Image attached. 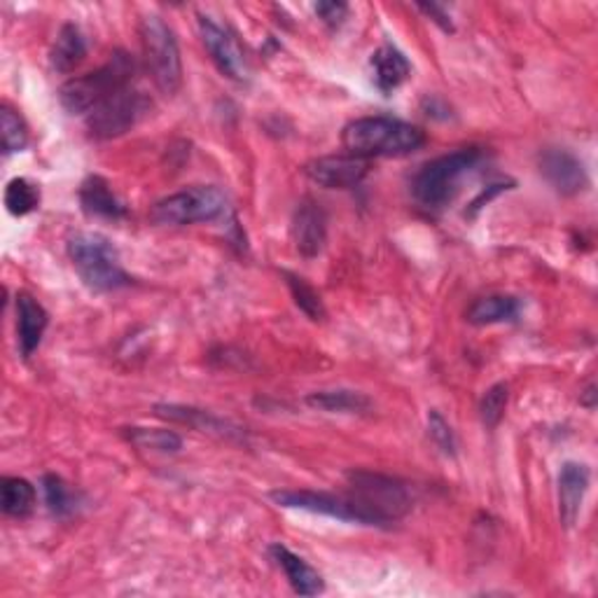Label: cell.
Returning a JSON list of instances; mask_svg holds the SVG:
<instances>
[{
	"mask_svg": "<svg viewBox=\"0 0 598 598\" xmlns=\"http://www.w3.org/2000/svg\"><path fill=\"white\" fill-rule=\"evenodd\" d=\"M423 143L426 134L419 127L384 115L348 122L342 134L346 153L368 162L372 157H405L421 150Z\"/></svg>",
	"mask_w": 598,
	"mask_h": 598,
	"instance_id": "cell-1",
	"label": "cell"
},
{
	"mask_svg": "<svg viewBox=\"0 0 598 598\" xmlns=\"http://www.w3.org/2000/svg\"><path fill=\"white\" fill-rule=\"evenodd\" d=\"M69 258L82 284L96 292H112L131 284L122 270L118 248L96 231H77L69 239Z\"/></svg>",
	"mask_w": 598,
	"mask_h": 598,
	"instance_id": "cell-2",
	"label": "cell"
},
{
	"mask_svg": "<svg viewBox=\"0 0 598 598\" xmlns=\"http://www.w3.org/2000/svg\"><path fill=\"white\" fill-rule=\"evenodd\" d=\"M134 59L124 52L112 55V59L96 73L73 77L61 85L59 101L71 115H89L108 96L129 87L134 82Z\"/></svg>",
	"mask_w": 598,
	"mask_h": 598,
	"instance_id": "cell-3",
	"label": "cell"
},
{
	"mask_svg": "<svg viewBox=\"0 0 598 598\" xmlns=\"http://www.w3.org/2000/svg\"><path fill=\"white\" fill-rule=\"evenodd\" d=\"M348 498L368 512L374 526L393 524L411 507V498L407 487L400 479H393L381 473H368V470H354L348 473Z\"/></svg>",
	"mask_w": 598,
	"mask_h": 598,
	"instance_id": "cell-4",
	"label": "cell"
},
{
	"mask_svg": "<svg viewBox=\"0 0 598 598\" xmlns=\"http://www.w3.org/2000/svg\"><path fill=\"white\" fill-rule=\"evenodd\" d=\"M481 153L477 147H461L433 162L423 164V169L414 176L411 194L428 211L444 208L458 192L461 178L475 169Z\"/></svg>",
	"mask_w": 598,
	"mask_h": 598,
	"instance_id": "cell-5",
	"label": "cell"
},
{
	"mask_svg": "<svg viewBox=\"0 0 598 598\" xmlns=\"http://www.w3.org/2000/svg\"><path fill=\"white\" fill-rule=\"evenodd\" d=\"M141 43L155 85L164 94H176L182 85V61L174 28L162 16L147 14L141 20Z\"/></svg>",
	"mask_w": 598,
	"mask_h": 598,
	"instance_id": "cell-6",
	"label": "cell"
},
{
	"mask_svg": "<svg viewBox=\"0 0 598 598\" xmlns=\"http://www.w3.org/2000/svg\"><path fill=\"white\" fill-rule=\"evenodd\" d=\"M229 211V202L223 190L211 186H199L176 192L171 196L162 199L150 211V218L157 225H194V223H213L223 218Z\"/></svg>",
	"mask_w": 598,
	"mask_h": 598,
	"instance_id": "cell-7",
	"label": "cell"
},
{
	"mask_svg": "<svg viewBox=\"0 0 598 598\" xmlns=\"http://www.w3.org/2000/svg\"><path fill=\"white\" fill-rule=\"evenodd\" d=\"M147 108H150L147 98L139 89L129 85L108 96L104 104H98L87 115L89 134L94 139H104V141L118 139L127 134V131L143 118Z\"/></svg>",
	"mask_w": 598,
	"mask_h": 598,
	"instance_id": "cell-8",
	"label": "cell"
},
{
	"mask_svg": "<svg viewBox=\"0 0 598 598\" xmlns=\"http://www.w3.org/2000/svg\"><path fill=\"white\" fill-rule=\"evenodd\" d=\"M272 501L280 507L290 510H304L311 514H325L332 519L342 522H356L374 526L368 517V512L358 507L348 495H332V493H319V491H274Z\"/></svg>",
	"mask_w": 598,
	"mask_h": 598,
	"instance_id": "cell-9",
	"label": "cell"
},
{
	"mask_svg": "<svg viewBox=\"0 0 598 598\" xmlns=\"http://www.w3.org/2000/svg\"><path fill=\"white\" fill-rule=\"evenodd\" d=\"M199 33L218 71L237 82H248L251 69H248V59L237 38L220 24H215L211 16H199Z\"/></svg>",
	"mask_w": 598,
	"mask_h": 598,
	"instance_id": "cell-10",
	"label": "cell"
},
{
	"mask_svg": "<svg viewBox=\"0 0 598 598\" xmlns=\"http://www.w3.org/2000/svg\"><path fill=\"white\" fill-rule=\"evenodd\" d=\"M307 176L315 186L327 190H351L360 186L362 178L370 171V162L354 155H330L319 157L307 164Z\"/></svg>",
	"mask_w": 598,
	"mask_h": 598,
	"instance_id": "cell-11",
	"label": "cell"
},
{
	"mask_svg": "<svg viewBox=\"0 0 598 598\" xmlns=\"http://www.w3.org/2000/svg\"><path fill=\"white\" fill-rule=\"evenodd\" d=\"M538 166L542 178L563 196L579 194L589 182L583 162H579L571 150L547 147L538 157Z\"/></svg>",
	"mask_w": 598,
	"mask_h": 598,
	"instance_id": "cell-12",
	"label": "cell"
},
{
	"mask_svg": "<svg viewBox=\"0 0 598 598\" xmlns=\"http://www.w3.org/2000/svg\"><path fill=\"white\" fill-rule=\"evenodd\" d=\"M292 239L299 255L315 258L321 255L327 239V218L321 204L313 199H302L292 215Z\"/></svg>",
	"mask_w": 598,
	"mask_h": 598,
	"instance_id": "cell-13",
	"label": "cell"
},
{
	"mask_svg": "<svg viewBox=\"0 0 598 598\" xmlns=\"http://www.w3.org/2000/svg\"><path fill=\"white\" fill-rule=\"evenodd\" d=\"M47 323L49 315L36 297L28 292L16 295V339H20V351L24 358H31L38 351Z\"/></svg>",
	"mask_w": 598,
	"mask_h": 598,
	"instance_id": "cell-14",
	"label": "cell"
},
{
	"mask_svg": "<svg viewBox=\"0 0 598 598\" xmlns=\"http://www.w3.org/2000/svg\"><path fill=\"white\" fill-rule=\"evenodd\" d=\"M155 411H157V417H162L166 421H174V423L190 426V428L199 430V433H211V435H218L225 440L241 438V428H237L235 423H229L225 419L213 417L211 411H204V409H194V407H186V405H157Z\"/></svg>",
	"mask_w": 598,
	"mask_h": 598,
	"instance_id": "cell-15",
	"label": "cell"
},
{
	"mask_svg": "<svg viewBox=\"0 0 598 598\" xmlns=\"http://www.w3.org/2000/svg\"><path fill=\"white\" fill-rule=\"evenodd\" d=\"M589 491V470L583 463H566L559 473V510L561 522L569 528L579 517L583 501Z\"/></svg>",
	"mask_w": 598,
	"mask_h": 598,
	"instance_id": "cell-16",
	"label": "cell"
},
{
	"mask_svg": "<svg viewBox=\"0 0 598 598\" xmlns=\"http://www.w3.org/2000/svg\"><path fill=\"white\" fill-rule=\"evenodd\" d=\"M372 69V82L381 94H391L411 75V63L393 45H381L370 59Z\"/></svg>",
	"mask_w": 598,
	"mask_h": 598,
	"instance_id": "cell-17",
	"label": "cell"
},
{
	"mask_svg": "<svg viewBox=\"0 0 598 598\" xmlns=\"http://www.w3.org/2000/svg\"><path fill=\"white\" fill-rule=\"evenodd\" d=\"M270 554L278 563V569H284L290 587L299 596H315V594H321L325 589L321 573L315 569H311L302 557H297L295 552H290L286 545H272Z\"/></svg>",
	"mask_w": 598,
	"mask_h": 598,
	"instance_id": "cell-18",
	"label": "cell"
},
{
	"mask_svg": "<svg viewBox=\"0 0 598 598\" xmlns=\"http://www.w3.org/2000/svg\"><path fill=\"white\" fill-rule=\"evenodd\" d=\"M80 204L85 213L94 215V218H106V220H120L124 218V204L118 199L108 186V180L101 176H89L80 188Z\"/></svg>",
	"mask_w": 598,
	"mask_h": 598,
	"instance_id": "cell-19",
	"label": "cell"
},
{
	"mask_svg": "<svg viewBox=\"0 0 598 598\" xmlns=\"http://www.w3.org/2000/svg\"><path fill=\"white\" fill-rule=\"evenodd\" d=\"M522 313V302L512 295H487L479 297L477 302L465 313V319L473 325H495V323H512Z\"/></svg>",
	"mask_w": 598,
	"mask_h": 598,
	"instance_id": "cell-20",
	"label": "cell"
},
{
	"mask_svg": "<svg viewBox=\"0 0 598 598\" xmlns=\"http://www.w3.org/2000/svg\"><path fill=\"white\" fill-rule=\"evenodd\" d=\"M87 57V43L82 31L75 24H63L57 33V40L52 45V52H49V61H52V69L59 73H71Z\"/></svg>",
	"mask_w": 598,
	"mask_h": 598,
	"instance_id": "cell-21",
	"label": "cell"
},
{
	"mask_svg": "<svg viewBox=\"0 0 598 598\" xmlns=\"http://www.w3.org/2000/svg\"><path fill=\"white\" fill-rule=\"evenodd\" d=\"M307 403L315 409L330 411V414H337V411L339 414H364L372 407L368 395H362L358 391H346V388L311 393L307 397Z\"/></svg>",
	"mask_w": 598,
	"mask_h": 598,
	"instance_id": "cell-22",
	"label": "cell"
},
{
	"mask_svg": "<svg viewBox=\"0 0 598 598\" xmlns=\"http://www.w3.org/2000/svg\"><path fill=\"white\" fill-rule=\"evenodd\" d=\"M0 495H3V512L8 517L24 519L36 507V489L22 477H3Z\"/></svg>",
	"mask_w": 598,
	"mask_h": 598,
	"instance_id": "cell-23",
	"label": "cell"
},
{
	"mask_svg": "<svg viewBox=\"0 0 598 598\" xmlns=\"http://www.w3.org/2000/svg\"><path fill=\"white\" fill-rule=\"evenodd\" d=\"M127 438L139 448H147V452H157V454H176L182 446V440L174 433V430H162V428H129Z\"/></svg>",
	"mask_w": 598,
	"mask_h": 598,
	"instance_id": "cell-24",
	"label": "cell"
},
{
	"mask_svg": "<svg viewBox=\"0 0 598 598\" xmlns=\"http://www.w3.org/2000/svg\"><path fill=\"white\" fill-rule=\"evenodd\" d=\"M40 204V190L26 178H12L5 188V206L16 218L28 215Z\"/></svg>",
	"mask_w": 598,
	"mask_h": 598,
	"instance_id": "cell-25",
	"label": "cell"
},
{
	"mask_svg": "<svg viewBox=\"0 0 598 598\" xmlns=\"http://www.w3.org/2000/svg\"><path fill=\"white\" fill-rule=\"evenodd\" d=\"M0 139H3L5 155L22 153L28 145V129L10 106H3V110H0Z\"/></svg>",
	"mask_w": 598,
	"mask_h": 598,
	"instance_id": "cell-26",
	"label": "cell"
},
{
	"mask_svg": "<svg viewBox=\"0 0 598 598\" xmlns=\"http://www.w3.org/2000/svg\"><path fill=\"white\" fill-rule=\"evenodd\" d=\"M43 491H45V501H47L49 512L57 514V517H69V514L75 512V495L61 477L45 475Z\"/></svg>",
	"mask_w": 598,
	"mask_h": 598,
	"instance_id": "cell-27",
	"label": "cell"
},
{
	"mask_svg": "<svg viewBox=\"0 0 598 598\" xmlns=\"http://www.w3.org/2000/svg\"><path fill=\"white\" fill-rule=\"evenodd\" d=\"M284 276L288 278V288H290V292H292L295 304H297L299 309H302L311 321H315V323L325 321V307H323V302H321L319 292H315L302 276L290 274V272H286Z\"/></svg>",
	"mask_w": 598,
	"mask_h": 598,
	"instance_id": "cell-28",
	"label": "cell"
},
{
	"mask_svg": "<svg viewBox=\"0 0 598 598\" xmlns=\"http://www.w3.org/2000/svg\"><path fill=\"white\" fill-rule=\"evenodd\" d=\"M505 407H507V386L495 384L485 393V397H481L479 417L481 421H485V426L495 428L505 417Z\"/></svg>",
	"mask_w": 598,
	"mask_h": 598,
	"instance_id": "cell-29",
	"label": "cell"
},
{
	"mask_svg": "<svg viewBox=\"0 0 598 598\" xmlns=\"http://www.w3.org/2000/svg\"><path fill=\"white\" fill-rule=\"evenodd\" d=\"M428 435H430V440L435 442V446L440 448L444 456H456L454 430H452V426L444 421L442 414L435 411V409L428 414Z\"/></svg>",
	"mask_w": 598,
	"mask_h": 598,
	"instance_id": "cell-30",
	"label": "cell"
},
{
	"mask_svg": "<svg viewBox=\"0 0 598 598\" xmlns=\"http://www.w3.org/2000/svg\"><path fill=\"white\" fill-rule=\"evenodd\" d=\"M313 10L330 28L342 26L344 20L348 16V5L346 3H335V0H332V3H319Z\"/></svg>",
	"mask_w": 598,
	"mask_h": 598,
	"instance_id": "cell-31",
	"label": "cell"
},
{
	"mask_svg": "<svg viewBox=\"0 0 598 598\" xmlns=\"http://www.w3.org/2000/svg\"><path fill=\"white\" fill-rule=\"evenodd\" d=\"M419 10L426 12L430 20H433L435 24H440L444 31H454V24H452V16H448V12L435 3H419Z\"/></svg>",
	"mask_w": 598,
	"mask_h": 598,
	"instance_id": "cell-32",
	"label": "cell"
}]
</instances>
